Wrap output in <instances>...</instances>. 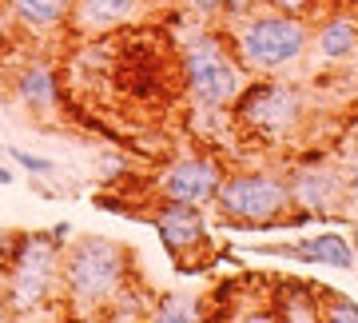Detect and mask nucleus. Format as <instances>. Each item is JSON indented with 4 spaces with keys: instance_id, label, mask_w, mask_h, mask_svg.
Instances as JSON below:
<instances>
[{
    "instance_id": "nucleus-1",
    "label": "nucleus",
    "mask_w": 358,
    "mask_h": 323,
    "mask_svg": "<svg viewBox=\"0 0 358 323\" xmlns=\"http://www.w3.org/2000/svg\"><path fill=\"white\" fill-rule=\"evenodd\" d=\"M136 256L131 247L115 244L108 235H80L64 244L60 259V299L64 311L80 319H96L115 299V291L136 280Z\"/></svg>"
},
{
    "instance_id": "nucleus-2",
    "label": "nucleus",
    "mask_w": 358,
    "mask_h": 323,
    "mask_svg": "<svg viewBox=\"0 0 358 323\" xmlns=\"http://www.w3.org/2000/svg\"><path fill=\"white\" fill-rule=\"evenodd\" d=\"M227 116L231 128L259 148H294L307 132L310 96L291 76H247Z\"/></svg>"
},
{
    "instance_id": "nucleus-3",
    "label": "nucleus",
    "mask_w": 358,
    "mask_h": 323,
    "mask_svg": "<svg viewBox=\"0 0 358 323\" xmlns=\"http://www.w3.org/2000/svg\"><path fill=\"white\" fill-rule=\"evenodd\" d=\"M60 259L64 244H56L48 232H20L0 247V299L8 315L64 311Z\"/></svg>"
},
{
    "instance_id": "nucleus-4",
    "label": "nucleus",
    "mask_w": 358,
    "mask_h": 323,
    "mask_svg": "<svg viewBox=\"0 0 358 323\" xmlns=\"http://www.w3.org/2000/svg\"><path fill=\"white\" fill-rule=\"evenodd\" d=\"M227 36L231 48L247 68V76H291L307 64L310 56V20L303 16L275 13L267 4H259L255 13L231 20Z\"/></svg>"
},
{
    "instance_id": "nucleus-5",
    "label": "nucleus",
    "mask_w": 358,
    "mask_h": 323,
    "mask_svg": "<svg viewBox=\"0 0 358 323\" xmlns=\"http://www.w3.org/2000/svg\"><path fill=\"white\" fill-rule=\"evenodd\" d=\"M179 88L199 112H227L235 96L247 84V68L231 48V36L223 25H199L179 44L176 56Z\"/></svg>"
},
{
    "instance_id": "nucleus-6",
    "label": "nucleus",
    "mask_w": 358,
    "mask_h": 323,
    "mask_svg": "<svg viewBox=\"0 0 358 323\" xmlns=\"http://www.w3.org/2000/svg\"><path fill=\"white\" fill-rule=\"evenodd\" d=\"M211 212H215L219 224L243 228V232L282 228L294 212L282 164L279 168H267V164H263V168H227Z\"/></svg>"
},
{
    "instance_id": "nucleus-7",
    "label": "nucleus",
    "mask_w": 358,
    "mask_h": 323,
    "mask_svg": "<svg viewBox=\"0 0 358 323\" xmlns=\"http://www.w3.org/2000/svg\"><path fill=\"white\" fill-rule=\"evenodd\" d=\"M282 176H287L291 207L310 216V220L334 224V220H343V212L355 204L350 180H346V164L327 152L294 156L291 164H282Z\"/></svg>"
},
{
    "instance_id": "nucleus-8",
    "label": "nucleus",
    "mask_w": 358,
    "mask_h": 323,
    "mask_svg": "<svg viewBox=\"0 0 358 323\" xmlns=\"http://www.w3.org/2000/svg\"><path fill=\"white\" fill-rule=\"evenodd\" d=\"M148 224L155 228L159 244H164V252L171 256V263H176L179 272L199 268L195 256L199 252H211V216L199 204H179V200H159V195H152Z\"/></svg>"
},
{
    "instance_id": "nucleus-9",
    "label": "nucleus",
    "mask_w": 358,
    "mask_h": 323,
    "mask_svg": "<svg viewBox=\"0 0 358 323\" xmlns=\"http://www.w3.org/2000/svg\"><path fill=\"white\" fill-rule=\"evenodd\" d=\"M223 160L215 152H179L152 176V195L179 200V204H199L211 212L215 192L223 184Z\"/></svg>"
},
{
    "instance_id": "nucleus-10",
    "label": "nucleus",
    "mask_w": 358,
    "mask_h": 323,
    "mask_svg": "<svg viewBox=\"0 0 358 323\" xmlns=\"http://www.w3.org/2000/svg\"><path fill=\"white\" fill-rule=\"evenodd\" d=\"M112 84L128 100L155 104L164 96V56H159V48H148L140 36H131L120 52H112Z\"/></svg>"
},
{
    "instance_id": "nucleus-11",
    "label": "nucleus",
    "mask_w": 358,
    "mask_h": 323,
    "mask_svg": "<svg viewBox=\"0 0 358 323\" xmlns=\"http://www.w3.org/2000/svg\"><path fill=\"white\" fill-rule=\"evenodd\" d=\"M152 0H72L68 32L80 40H108L124 28H140Z\"/></svg>"
},
{
    "instance_id": "nucleus-12",
    "label": "nucleus",
    "mask_w": 358,
    "mask_h": 323,
    "mask_svg": "<svg viewBox=\"0 0 358 323\" xmlns=\"http://www.w3.org/2000/svg\"><path fill=\"white\" fill-rule=\"evenodd\" d=\"M13 100L24 108L28 116H56L64 104V84H60V68L48 56H32L13 72Z\"/></svg>"
},
{
    "instance_id": "nucleus-13",
    "label": "nucleus",
    "mask_w": 358,
    "mask_h": 323,
    "mask_svg": "<svg viewBox=\"0 0 358 323\" xmlns=\"http://www.w3.org/2000/svg\"><path fill=\"white\" fill-rule=\"evenodd\" d=\"M4 13L16 28V40L56 44V40L68 36L72 0H4Z\"/></svg>"
},
{
    "instance_id": "nucleus-14",
    "label": "nucleus",
    "mask_w": 358,
    "mask_h": 323,
    "mask_svg": "<svg viewBox=\"0 0 358 323\" xmlns=\"http://www.w3.org/2000/svg\"><path fill=\"white\" fill-rule=\"evenodd\" d=\"M310 52L322 68H343L358 56V13L327 8L310 28Z\"/></svg>"
},
{
    "instance_id": "nucleus-15",
    "label": "nucleus",
    "mask_w": 358,
    "mask_h": 323,
    "mask_svg": "<svg viewBox=\"0 0 358 323\" xmlns=\"http://www.w3.org/2000/svg\"><path fill=\"white\" fill-rule=\"evenodd\" d=\"M263 256H287L299 263H315V268H334V272H355L358 247L338 232H319L303 240V244H263Z\"/></svg>"
},
{
    "instance_id": "nucleus-16",
    "label": "nucleus",
    "mask_w": 358,
    "mask_h": 323,
    "mask_svg": "<svg viewBox=\"0 0 358 323\" xmlns=\"http://www.w3.org/2000/svg\"><path fill=\"white\" fill-rule=\"evenodd\" d=\"M271 319H322L319 287L303 284V280H287L279 287L275 308H271Z\"/></svg>"
},
{
    "instance_id": "nucleus-17",
    "label": "nucleus",
    "mask_w": 358,
    "mask_h": 323,
    "mask_svg": "<svg viewBox=\"0 0 358 323\" xmlns=\"http://www.w3.org/2000/svg\"><path fill=\"white\" fill-rule=\"evenodd\" d=\"M152 287H143V280H131L115 291V299L103 308L100 319H152Z\"/></svg>"
},
{
    "instance_id": "nucleus-18",
    "label": "nucleus",
    "mask_w": 358,
    "mask_h": 323,
    "mask_svg": "<svg viewBox=\"0 0 358 323\" xmlns=\"http://www.w3.org/2000/svg\"><path fill=\"white\" fill-rule=\"evenodd\" d=\"M152 319H159V323H192V319H203V308H199L195 299H187V296L164 291V296H155V303H152Z\"/></svg>"
},
{
    "instance_id": "nucleus-19",
    "label": "nucleus",
    "mask_w": 358,
    "mask_h": 323,
    "mask_svg": "<svg viewBox=\"0 0 358 323\" xmlns=\"http://www.w3.org/2000/svg\"><path fill=\"white\" fill-rule=\"evenodd\" d=\"M319 303H322V319L331 323H358V303L343 291H322L319 287Z\"/></svg>"
},
{
    "instance_id": "nucleus-20",
    "label": "nucleus",
    "mask_w": 358,
    "mask_h": 323,
    "mask_svg": "<svg viewBox=\"0 0 358 323\" xmlns=\"http://www.w3.org/2000/svg\"><path fill=\"white\" fill-rule=\"evenodd\" d=\"M267 8H275V13H287V16H303V20H319L322 13H327V0H263Z\"/></svg>"
},
{
    "instance_id": "nucleus-21",
    "label": "nucleus",
    "mask_w": 358,
    "mask_h": 323,
    "mask_svg": "<svg viewBox=\"0 0 358 323\" xmlns=\"http://www.w3.org/2000/svg\"><path fill=\"white\" fill-rule=\"evenodd\" d=\"M16 168H24L28 176H56V164H52L48 156H32L28 148H8Z\"/></svg>"
},
{
    "instance_id": "nucleus-22",
    "label": "nucleus",
    "mask_w": 358,
    "mask_h": 323,
    "mask_svg": "<svg viewBox=\"0 0 358 323\" xmlns=\"http://www.w3.org/2000/svg\"><path fill=\"white\" fill-rule=\"evenodd\" d=\"M187 16H195L199 25H219L223 20V0H183Z\"/></svg>"
},
{
    "instance_id": "nucleus-23",
    "label": "nucleus",
    "mask_w": 358,
    "mask_h": 323,
    "mask_svg": "<svg viewBox=\"0 0 358 323\" xmlns=\"http://www.w3.org/2000/svg\"><path fill=\"white\" fill-rule=\"evenodd\" d=\"M263 0H223V20L219 25H231V20H239V16H247V13H255Z\"/></svg>"
},
{
    "instance_id": "nucleus-24",
    "label": "nucleus",
    "mask_w": 358,
    "mask_h": 323,
    "mask_svg": "<svg viewBox=\"0 0 358 323\" xmlns=\"http://www.w3.org/2000/svg\"><path fill=\"white\" fill-rule=\"evenodd\" d=\"M16 44V28H13V20H8V13L0 8V60L8 56V48Z\"/></svg>"
},
{
    "instance_id": "nucleus-25",
    "label": "nucleus",
    "mask_w": 358,
    "mask_h": 323,
    "mask_svg": "<svg viewBox=\"0 0 358 323\" xmlns=\"http://www.w3.org/2000/svg\"><path fill=\"white\" fill-rule=\"evenodd\" d=\"M103 180H115V172H128V156H120V152H103Z\"/></svg>"
},
{
    "instance_id": "nucleus-26",
    "label": "nucleus",
    "mask_w": 358,
    "mask_h": 323,
    "mask_svg": "<svg viewBox=\"0 0 358 323\" xmlns=\"http://www.w3.org/2000/svg\"><path fill=\"white\" fill-rule=\"evenodd\" d=\"M343 164H346V180H350V195L358 200V148H355L350 156H346Z\"/></svg>"
},
{
    "instance_id": "nucleus-27",
    "label": "nucleus",
    "mask_w": 358,
    "mask_h": 323,
    "mask_svg": "<svg viewBox=\"0 0 358 323\" xmlns=\"http://www.w3.org/2000/svg\"><path fill=\"white\" fill-rule=\"evenodd\" d=\"M52 240H56V244H68V240H72V228H68V224H56V228H52Z\"/></svg>"
},
{
    "instance_id": "nucleus-28",
    "label": "nucleus",
    "mask_w": 358,
    "mask_h": 323,
    "mask_svg": "<svg viewBox=\"0 0 358 323\" xmlns=\"http://www.w3.org/2000/svg\"><path fill=\"white\" fill-rule=\"evenodd\" d=\"M13 184H16V172L0 164V188H13Z\"/></svg>"
},
{
    "instance_id": "nucleus-29",
    "label": "nucleus",
    "mask_w": 358,
    "mask_h": 323,
    "mask_svg": "<svg viewBox=\"0 0 358 323\" xmlns=\"http://www.w3.org/2000/svg\"><path fill=\"white\" fill-rule=\"evenodd\" d=\"M4 156H8V148H4V144H0V160H4Z\"/></svg>"
},
{
    "instance_id": "nucleus-30",
    "label": "nucleus",
    "mask_w": 358,
    "mask_h": 323,
    "mask_svg": "<svg viewBox=\"0 0 358 323\" xmlns=\"http://www.w3.org/2000/svg\"><path fill=\"white\" fill-rule=\"evenodd\" d=\"M355 275H358V259H355Z\"/></svg>"
},
{
    "instance_id": "nucleus-31",
    "label": "nucleus",
    "mask_w": 358,
    "mask_h": 323,
    "mask_svg": "<svg viewBox=\"0 0 358 323\" xmlns=\"http://www.w3.org/2000/svg\"><path fill=\"white\" fill-rule=\"evenodd\" d=\"M0 8H4V0H0Z\"/></svg>"
}]
</instances>
